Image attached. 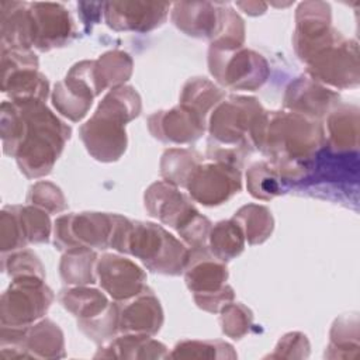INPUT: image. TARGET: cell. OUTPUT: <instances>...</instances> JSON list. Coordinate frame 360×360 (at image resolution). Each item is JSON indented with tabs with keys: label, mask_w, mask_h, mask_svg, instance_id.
<instances>
[{
	"label": "cell",
	"mask_w": 360,
	"mask_h": 360,
	"mask_svg": "<svg viewBox=\"0 0 360 360\" xmlns=\"http://www.w3.org/2000/svg\"><path fill=\"white\" fill-rule=\"evenodd\" d=\"M235 221H242L246 224L245 233L250 243H259L264 240L271 231L260 226V225H269L273 226V219L270 212L264 207L257 205H246L238 211V214L233 217Z\"/></svg>",
	"instance_id": "cell-15"
},
{
	"label": "cell",
	"mask_w": 360,
	"mask_h": 360,
	"mask_svg": "<svg viewBox=\"0 0 360 360\" xmlns=\"http://www.w3.org/2000/svg\"><path fill=\"white\" fill-rule=\"evenodd\" d=\"M110 245L139 257L153 271L177 274L188 263L184 246L163 228L149 222H129L120 217Z\"/></svg>",
	"instance_id": "cell-2"
},
{
	"label": "cell",
	"mask_w": 360,
	"mask_h": 360,
	"mask_svg": "<svg viewBox=\"0 0 360 360\" xmlns=\"http://www.w3.org/2000/svg\"><path fill=\"white\" fill-rule=\"evenodd\" d=\"M253 98L232 97L218 107L211 120V134L221 142H239L249 124L259 118L260 105Z\"/></svg>",
	"instance_id": "cell-7"
},
{
	"label": "cell",
	"mask_w": 360,
	"mask_h": 360,
	"mask_svg": "<svg viewBox=\"0 0 360 360\" xmlns=\"http://www.w3.org/2000/svg\"><path fill=\"white\" fill-rule=\"evenodd\" d=\"M101 285L117 300L138 295L143 288V273L131 260L104 255L98 263Z\"/></svg>",
	"instance_id": "cell-9"
},
{
	"label": "cell",
	"mask_w": 360,
	"mask_h": 360,
	"mask_svg": "<svg viewBox=\"0 0 360 360\" xmlns=\"http://www.w3.org/2000/svg\"><path fill=\"white\" fill-rule=\"evenodd\" d=\"M335 41L311 58L309 72L314 77L328 82L333 86L346 87L356 86L359 80L357 48L350 51L349 42H339L335 48Z\"/></svg>",
	"instance_id": "cell-5"
},
{
	"label": "cell",
	"mask_w": 360,
	"mask_h": 360,
	"mask_svg": "<svg viewBox=\"0 0 360 360\" xmlns=\"http://www.w3.org/2000/svg\"><path fill=\"white\" fill-rule=\"evenodd\" d=\"M145 205L150 215L177 228L181 236L195 248L204 243L211 224L207 218L198 215L177 190L165 183H156L145 194Z\"/></svg>",
	"instance_id": "cell-4"
},
{
	"label": "cell",
	"mask_w": 360,
	"mask_h": 360,
	"mask_svg": "<svg viewBox=\"0 0 360 360\" xmlns=\"http://www.w3.org/2000/svg\"><path fill=\"white\" fill-rule=\"evenodd\" d=\"M28 14L32 44L42 51L63 44L72 32V21L69 20V14L59 4L35 3L31 4Z\"/></svg>",
	"instance_id": "cell-8"
},
{
	"label": "cell",
	"mask_w": 360,
	"mask_h": 360,
	"mask_svg": "<svg viewBox=\"0 0 360 360\" xmlns=\"http://www.w3.org/2000/svg\"><path fill=\"white\" fill-rule=\"evenodd\" d=\"M139 97L129 87L110 91L94 117L82 127V138L89 152L100 160H114L125 149L122 124L139 112Z\"/></svg>",
	"instance_id": "cell-3"
},
{
	"label": "cell",
	"mask_w": 360,
	"mask_h": 360,
	"mask_svg": "<svg viewBox=\"0 0 360 360\" xmlns=\"http://www.w3.org/2000/svg\"><path fill=\"white\" fill-rule=\"evenodd\" d=\"M24 112L13 104L22 124V135L11 143L21 170L27 176L46 174L59 156L63 143L70 136V128L63 125L42 101H17Z\"/></svg>",
	"instance_id": "cell-1"
},
{
	"label": "cell",
	"mask_w": 360,
	"mask_h": 360,
	"mask_svg": "<svg viewBox=\"0 0 360 360\" xmlns=\"http://www.w3.org/2000/svg\"><path fill=\"white\" fill-rule=\"evenodd\" d=\"M118 318L121 330L153 333L162 323V309L159 301L152 294H143L135 301L128 302L122 312H118Z\"/></svg>",
	"instance_id": "cell-11"
},
{
	"label": "cell",
	"mask_w": 360,
	"mask_h": 360,
	"mask_svg": "<svg viewBox=\"0 0 360 360\" xmlns=\"http://www.w3.org/2000/svg\"><path fill=\"white\" fill-rule=\"evenodd\" d=\"M201 172L211 180L204 179L195 169L193 170L187 187L193 197L205 205L221 204L240 188V176L229 163L200 166Z\"/></svg>",
	"instance_id": "cell-6"
},
{
	"label": "cell",
	"mask_w": 360,
	"mask_h": 360,
	"mask_svg": "<svg viewBox=\"0 0 360 360\" xmlns=\"http://www.w3.org/2000/svg\"><path fill=\"white\" fill-rule=\"evenodd\" d=\"M242 229L236 221L219 222L211 233V249L221 260L238 256L243 249Z\"/></svg>",
	"instance_id": "cell-12"
},
{
	"label": "cell",
	"mask_w": 360,
	"mask_h": 360,
	"mask_svg": "<svg viewBox=\"0 0 360 360\" xmlns=\"http://www.w3.org/2000/svg\"><path fill=\"white\" fill-rule=\"evenodd\" d=\"M60 295L63 305L76 314V316L94 319L100 311L107 307L105 297L97 290L89 288H75L70 291H63Z\"/></svg>",
	"instance_id": "cell-13"
},
{
	"label": "cell",
	"mask_w": 360,
	"mask_h": 360,
	"mask_svg": "<svg viewBox=\"0 0 360 360\" xmlns=\"http://www.w3.org/2000/svg\"><path fill=\"white\" fill-rule=\"evenodd\" d=\"M105 18L115 30L148 31L159 25L167 13V3H107Z\"/></svg>",
	"instance_id": "cell-10"
},
{
	"label": "cell",
	"mask_w": 360,
	"mask_h": 360,
	"mask_svg": "<svg viewBox=\"0 0 360 360\" xmlns=\"http://www.w3.org/2000/svg\"><path fill=\"white\" fill-rule=\"evenodd\" d=\"M248 180L252 195L257 198H271L281 193L278 176L274 170H270L267 165L257 163L252 166Z\"/></svg>",
	"instance_id": "cell-16"
},
{
	"label": "cell",
	"mask_w": 360,
	"mask_h": 360,
	"mask_svg": "<svg viewBox=\"0 0 360 360\" xmlns=\"http://www.w3.org/2000/svg\"><path fill=\"white\" fill-rule=\"evenodd\" d=\"M94 257V253L86 250V248H76L75 250H70L69 255L63 257L60 267V273L66 283H93V276L90 270Z\"/></svg>",
	"instance_id": "cell-14"
}]
</instances>
